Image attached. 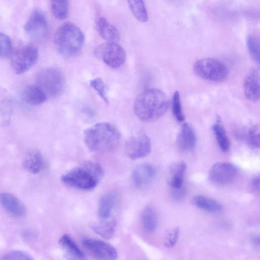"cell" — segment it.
<instances>
[{
    "mask_svg": "<svg viewBox=\"0 0 260 260\" xmlns=\"http://www.w3.org/2000/svg\"><path fill=\"white\" fill-rule=\"evenodd\" d=\"M169 101L166 94L159 89L151 88L139 94L135 100L133 108L135 115L141 121H155L167 112Z\"/></svg>",
    "mask_w": 260,
    "mask_h": 260,
    "instance_id": "cell-1",
    "label": "cell"
},
{
    "mask_svg": "<svg viewBox=\"0 0 260 260\" xmlns=\"http://www.w3.org/2000/svg\"><path fill=\"white\" fill-rule=\"evenodd\" d=\"M84 142L91 151L106 153L114 151L119 145L120 133L114 124L102 122L98 123L85 130Z\"/></svg>",
    "mask_w": 260,
    "mask_h": 260,
    "instance_id": "cell-2",
    "label": "cell"
},
{
    "mask_svg": "<svg viewBox=\"0 0 260 260\" xmlns=\"http://www.w3.org/2000/svg\"><path fill=\"white\" fill-rule=\"evenodd\" d=\"M104 174V170L99 164L87 161L62 175L61 179L70 186L88 190L96 186Z\"/></svg>",
    "mask_w": 260,
    "mask_h": 260,
    "instance_id": "cell-3",
    "label": "cell"
},
{
    "mask_svg": "<svg viewBox=\"0 0 260 260\" xmlns=\"http://www.w3.org/2000/svg\"><path fill=\"white\" fill-rule=\"evenodd\" d=\"M85 37L80 29L71 22H66L56 30L54 43L57 51L62 56L71 57L81 50Z\"/></svg>",
    "mask_w": 260,
    "mask_h": 260,
    "instance_id": "cell-4",
    "label": "cell"
},
{
    "mask_svg": "<svg viewBox=\"0 0 260 260\" xmlns=\"http://www.w3.org/2000/svg\"><path fill=\"white\" fill-rule=\"evenodd\" d=\"M36 85L45 93L47 98L60 95L64 87L65 80L62 72L53 67L40 71L36 77Z\"/></svg>",
    "mask_w": 260,
    "mask_h": 260,
    "instance_id": "cell-5",
    "label": "cell"
},
{
    "mask_svg": "<svg viewBox=\"0 0 260 260\" xmlns=\"http://www.w3.org/2000/svg\"><path fill=\"white\" fill-rule=\"evenodd\" d=\"M194 73L200 78L209 81L220 82L229 75V69L220 61L211 58L197 60L193 65Z\"/></svg>",
    "mask_w": 260,
    "mask_h": 260,
    "instance_id": "cell-6",
    "label": "cell"
},
{
    "mask_svg": "<svg viewBox=\"0 0 260 260\" xmlns=\"http://www.w3.org/2000/svg\"><path fill=\"white\" fill-rule=\"evenodd\" d=\"M94 53L99 59L112 68L121 67L126 59L124 49L115 42H107L99 45Z\"/></svg>",
    "mask_w": 260,
    "mask_h": 260,
    "instance_id": "cell-7",
    "label": "cell"
},
{
    "mask_svg": "<svg viewBox=\"0 0 260 260\" xmlns=\"http://www.w3.org/2000/svg\"><path fill=\"white\" fill-rule=\"evenodd\" d=\"M38 50L31 45L21 47L12 54L10 60L11 66L17 74H21L29 70L37 62Z\"/></svg>",
    "mask_w": 260,
    "mask_h": 260,
    "instance_id": "cell-8",
    "label": "cell"
},
{
    "mask_svg": "<svg viewBox=\"0 0 260 260\" xmlns=\"http://www.w3.org/2000/svg\"><path fill=\"white\" fill-rule=\"evenodd\" d=\"M124 150L127 156L131 159L143 158L150 153V140L145 133H137L126 141Z\"/></svg>",
    "mask_w": 260,
    "mask_h": 260,
    "instance_id": "cell-9",
    "label": "cell"
},
{
    "mask_svg": "<svg viewBox=\"0 0 260 260\" xmlns=\"http://www.w3.org/2000/svg\"><path fill=\"white\" fill-rule=\"evenodd\" d=\"M238 174L237 168L232 164L219 162L214 164L209 173V179L212 183L224 185L233 182Z\"/></svg>",
    "mask_w": 260,
    "mask_h": 260,
    "instance_id": "cell-10",
    "label": "cell"
},
{
    "mask_svg": "<svg viewBox=\"0 0 260 260\" xmlns=\"http://www.w3.org/2000/svg\"><path fill=\"white\" fill-rule=\"evenodd\" d=\"M25 33L34 40L44 38L48 32V23L44 14L39 10H34L24 26Z\"/></svg>",
    "mask_w": 260,
    "mask_h": 260,
    "instance_id": "cell-11",
    "label": "cell"
},
{
    "mask_svg": "<svg viewBox=\"0 0 260 260\" xmlns=\"http://www.w3.org/2000/svg\"><path fill=\"white\" fill-rule=\"evenodd\" d=\"M85 248L94 257L100 259H116V250L112 245L100 240L85 239L82 241Z\"/></svg>",
    "mask_w": 260,
    "mask_h": 260,
    "instance_id": "cell-12",
    "label": "cell"
},
{
    "mask_svg": "<svg viewBox=\"0 0 260 260\" xmlns=\"http://www.w3.org/2000/svg\"><path fill=\"white\" fill-rule=\"evenodd\" d=\"M259 69L253 68L247 73L244 80V89L246 98L255 102L258 101L260 95Z\"/></svg>",
    "mask_w": 260,
    "mask_h": 260,
    "instance_id": "cell-13",
    "label": "cell"
},
{
    "mask_svg": "<svg viewBox=\"0 0 260 260\" xmlns=\"http://www.w3.org/2000/svg\"><path fill=\"white\" fill-rule=\"evenodd\" d=\"M0 204L5 211L14 217L21 218L26 214L24 205L18 198L11 193H1Z\"/></svg>",
    "mask_w": 260,
    "mask_h": 260,
    "instance_id": "cell-14",
    "label": "cell"
},
{
    "mask_svg": "<svg viewBox=\"0 0 260 260\" xmlns=\"http://www.w3.org/2000/svg\"><path fill=\"white\" fill-rule=\"evenodd\" d=\"M196 142V135L192 126L188 123H183L176 139L179 149L184 152L190 151L194 148Z\"/></svg>",
    "mask_w": 260,
    "mask_h": 260,
    "instance_id": "cell-15",
    "label": "cell"
},
{
    "mask_svg": "<svg viewBox=\"0 0 260 260\" xmlns=\"http://www.w3.org/2000/svg\"><path fill=\"white\" fill-rule=\"evenodd\" d=\"M155 175V170L152 165L142 164L134 170L132 174V181L136 187L140 188L150 183Z\"/></svg>",
    "mask_w": 260,
    "mask_h": 260,
    "instance_id": "cell-16",
    "label": "cell"
},
{
    "mask_svg": "<svg viewBox=\"0 0 260 260\" xmlns=\"http://www.w3.org/2000/svg\"><path fill=\"white\" fill-rule=\"evenodd\" d=\"M116 224V219L114 218L110 217L92 222L90 223V228L95 233L101 237L109 239L114 235Z\"/></svg>",
    "mask_w": 260,
    "mask_h": 260,
    "instance_id": "cell-17",
    "label": "cell"
},
{
    "mask_svg": "<svg viewBox=\"0 0 260 260\" xmlns=\"http://www.w3.org/2000/svg\"><path fill=\"white\" fill-rule=\"evenodd\" d=\"M59 243L65 252V257L69 259H83L85 255L74 240L68 234L61 236Z\"/></svg>",
    "mask_w": 260,
    "mask_h": 260,
    "instance_id": "cell-18",
    "label": "cell"
},
{
    "mask_svg": "<svg viewBox=\"0 0 260 260\" xmlns=\"http://www.w3.org/2000/svg\"><path fill=\"white\" fill-rule=\"evenodd\" d=\"M118 197L116 193L109 192L103 196L98 205V215L101 219L111 217V215L117 203Z\"/></svg>",
    "mask_w": 260,
    "mask_h": 260,
    "instance_id": "cell-19",
    "label": "cell"
},
{
    "mask_svg": "<svg viewBox=\"0 0 260 260\" xmlns=\"http://www.w3.org/2000/svg\"><path fill=\"white\" fill-rule=\"evenodd\" d=\"M186 167V164L183 161L176 162L170 166L168 181L171 188L179 187L183 185Z\"/></svg>",
    "mask_w": 260,
    "mask_h": 260,
    "instance_id": "cell-20",
    "label": "cell"
},
{
    "mask_svg": "<svg viewBox=\"0 0 260 260\" xmlns=\"http://www.w3.org/2000/svg\"><path fill=\"white\" fill-rule=\"evenodd\" d=\"M23 96L27 103L33 106L43 104L47 99L45 93L36 85L27 86L23 91Z\"/></svg>",
    "mask_w": 260,
    "mask_h": 260,
    "instance_id": "cell-21",
    "label": "cell"
},
{
    "mask_svg": "<svg viewBox=\"0 0 260 260\" xmlns=\"http://www.w3.org/2000/svg\"><path fill=\"white\" fill-rule=\"evenodd\" d=\"M24 167L32 174L39 173L43 166V157L37 150H31L25 155L23 161Z\"/></svg>",
    "mask_w": 260,
    "mask_h": 260,
    "instance_id": "cell-22",
    "label": "cell"
},
{
    "mask_svg": "<svg viewBox=\"0 0 260 260\" xmlns=\"http://www.w3.org/2000/svg\"><path fill=\"white\" fill-rule=\"evenodd\" d=\"M98 29L101 36L108 42H117L119 39L118 30L104 17L98 21Z\"/></svg>",
    "mask_w": 260,
    "mask_h": 260,
    "instance_id": "cell-23",
    "label": "cell"
},
{
    "mask_svg": "<svg viewBox=\"0 0 260 260\" xmlns=\"http://www.w3.org/2000/svg\"><path fill=\"white\" fill-rule=\"evenodd\" d=\"M192 203L197 208L210 212H219L223 209L222 206L218 201L202 195L194 196Z\"/></svg>",
    "mask_w": 260,
    "mask_h": 260,
    "instance_id": "cell-24",
    "label": "cell"
},
{
    "mask_svg": "<svg viewBox=\"0 0 260 260\" xmlns=\"http://www.w3.org/2000/svg\"><path fill=\"white\" fill-rule=\"evenodd\" d=\"M141 221L144 229L148 232H152L157 225L156 213L150 206L145 207L141 214Z\"/></svg>",
    "mask_w": 260,
    "mask_h": 260,
    "instance_id": "cell-25",
    "label": "cell"
},
{
    "mask_svg": "<svg viewBox=\"0 0 260 260\" xmlns=\"http://www.w3.org/2000/svg\"><path fill=\"white\" fill-rule=\"evenodd\" d=\"M212 129L220 149L224 152L228 151L230 142L224 127L220 123L217 122L213 125Z\"/></svg>",
    "mask_w": 260,
    "mask_h": 260,
    "instance_id": "cell-26",
    "label": "cell"
},
{
    "mask_svg": "<svg viewBox=\"0 0 260 260\" xmlns=\"http://www.w3.org/2000/svg\"><path fill=\"white\" fill-rule=\"evenodd\" d=\"M132 13L139 21H147L148 16L143 0H127Z\"/></svg>",
    "mask_w": 260,
    "mask_h": 260,
    "instance_id": "cell-27",
    "label": "cell"
},
{
    "mask_svg": "<svg viewBox=\"0 0 260 260\" xmlns=\"http://www.w3.org/2000/svg\"><path fill=\"white\" fill-rule=\"evenodd\" d=\"M69 8V0H51L52 13L58 20H63L67 17Z\"/></svg>",
    "mask_w": 260,
    "mask_h": 260,
    "instance_id": "cell-28",
    "label": "cell"
},
{
    "mask_svg": "<svg viewBox=\"0 0 260 260\" xmlns=\"http://www.w3.org/2000/svg\"><path fill=\"white\" fill-rule=\"evenodd\" d=\"M246 45L249 54L252 59L259 63L260 60V45L258 38L254 35L247 37Z\"/></svg>",
    "mask_w": 260,
    "mask_h": 260,
    "instance_id": "cell-29",
    "label": "cell"
},
{
    "mask_svg": "<svg viewBox=\"0 0 260 260\" xmlns=\"http://www.w3.org/2000/svg\"><path fill=\"white\" fill-rule=\"evenodd\" d=\"M90 86L98 93L102 100L108 105L109 99L107 95L108 87L101 78L97 77L90 81Z\"/></svg>",
    "mask_w": 260,
    "mask_h": 260,
    "instance_id": "cell-30",
    "label": "cell"
},
{
    "mask_svg": "<svg viewBox=\"0 0 260 260\" xmlns=\"http://www.w3.org/2000/svg\"><path fill=\"white\" fill-rule=\"evenodd\" d=\"M172 111L174 117L178 121H184V117L182 113L180 93L178 91H176L173 96Z\"/></svg>",
    "mask_w": 260,
    "mask_h": 260,
    "instance_id": "cell-31",
    "label": "cell"
},
{
    "mask_svg": "<svg viewBox=\"0 0 260 260\" xmlns=\"http://www.w3.org/2000/svg\"><path fill=\"white\" fill-rule=\"evenodd\" d=\"M12 42L10 38L0 32V58L9 56L12 52Z\"/></svg>",
    "mask_w": 260,
    "mask_h": 260,
    "instance_id": "cell-32",
    "label": "cell"
},
{
    "mask_svg": "<svg viewBox=\"0 0 260 260\" xmlns=\"http://www.w3.org/2000/svg\"><path fill=\"white\" fill-rule=\"evenodd\" d=\"M179 236V229L175 227L167 233L164 243L168 248L173 247L176 244Z\"/></svg>",
    "mask_w": 260,
    "mask_h": 260,
    "instance_id": "cell-33",
    "label": "cell"
},
{
    "mask_svg": "<svg viewBox=\"0 0 260 260\" xmlns=\"http://www.w3.org/2000/svg\"><path fill=\"white\" fill-rule=\"evenodd\" d=\"M248 141L249 144L255 148L259 147V127L258 125H255L249 131Z\"/></svg>",
    "mask_w": 260,
    "mask_h": 260,
    "instance_id": "cell-34",
    "label": "cell"
},
{
    "mask_svg": "<svg viewBox=\"0 0 260 260\" xmlns=\"http://www.w3.org/2000/svg\"><path fill=\"white\" fill-rule=\"evenodd\" d=\"M3 259L30 260L32 259V257L26 252L19 250H14L5 254Z\"/></svg>",
    "mask_w": 260,
    "mask_h": 260,
    "instance_id": "cell-35",
    "label": "cell"
},
{
    "mask_svg": "<svg viewBox=\"0 0 260 260\" xmlns=\"http://www.w3.org/2000/svg\"><path fill=\"white\" fill-rule=\"evenodd\" d=\"M13 102L8 98L4 99L1 104L0 112L3 116H9L10 115L13 110Z\"/></svg>",
    "mask_w": 260,
    "mask_h": 260,
    "instance_id": "cell-36",
    "label": "cell"
},
{
    "mask_svg": "<svg viewBox=\"0 0 260 260\" xmlns=\"http://www.w3.org/2000/svg\"><path fill=\"white\" fill-rule=\"evenodd\" d=\"M171 190L172 198L176 201L183 200L186 196V189L183 185L177 188L171 187Z\"/></svg>",
    "mask_w": 260,
    "mask_h": 260,
    "instance_id": "cell-37",
    "label": "cell"
},
{
    "mask_svg": "<svg viewBox=\"0 0 260 260\" xmlns=\"http://www.w3.org/2000/svg\"><path fill=\"white\" fill-rule=\"evenodd\" d=\"M251 186L255 190H258L259 188V176L253 177L251 181Z\"/></svg>",
    "mask_w": 260,
    "mask_h": 260,
    "instance_id": "cell-38",
    "label": "cell"
},
{
    "mask_svg": "<svg viewBox=\"0 0 260 260\" xmlns=\"http://www.w3.org/2000/svg\"><path fill=\"white\" fill-rule=\"evenodd\" d=\"M252 241L253 242V243L255 245H259V237L258 236H255V237H254L253 238H252Z\"/></svg>",
    "mask_w": 260,
    "mask_h": 260,
    "instance_id": "cell-39",
    "label": "cell"
}]
</instances>
